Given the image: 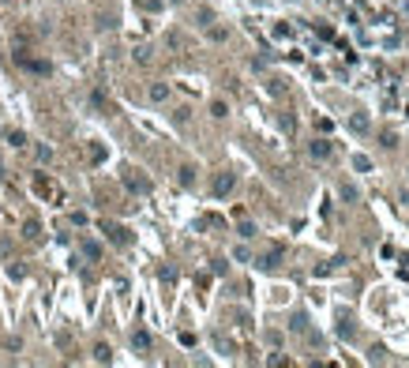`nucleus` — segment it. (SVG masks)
<instances>
[{"mask_svg": "<svg viewBox=\"0 0 409 368\" xmlns=\"http://www.w3.org/2000/svg\"><path fill=\"white\" fill-rule=\"evenodd\" d=\"M233 188H236V173H218V177H214V184H211L214 199H225Z\"/></svg>", "mask_w": 409, "mask_h": 368, "instance_id": "obj_1", "label": "nucleus"}, {"mask_svg": "<svg viewBox=\"0 0 409 368\" xmlns=\"http://www.w3.org/2000/svg\"><path fill=\"white\" fill-rule=\"evenodd\" d=\"M34 192H38V196H42V199H60V192H56V184H53L49 177H45V173H38V177H34Z\"/></svg>", "mask_w": 409, "mask_h": 368, "instance_id": "obj_2", "label": "nucleus"}, {"mask_svg": "<svg viewBox=\"0 0 409 368\" xmlns=\"http://www.w3.org/2000/svg\"><path fill=\"white\" fill-rule=\"evenodd\" d=\"M15 60L23 64L26 72H34V75H49V72H53V68H49V60H30V56H26V53H19Z\"/></svg>", "mask_w": 409, "mask_h": 368, "instance_id": "obj_3", "label": "nucleus"}, {"mask_svg": "<svg viewBox=\"0 0 409 368\" xmlns=\"http://www.w3.org/2000/svg\"><path fill=\"white\" fill-rule=\"evenodd\" d=\"M349 132H353V135H368V132H372L368 113H353V117H349Z\"/></svg>", "mask_w": 409, "mask_h": 368, "instance_id": "obj_4", "label": "nucleus"}, {"mask_svg": "<svg viewBox=\"0 0 409 368\" xmlns=\"http://www.w3.org/2000/svg\"><path fill=\"white\" fill-rule=\"evenodd\" d=\"M308 154H312L316 162H327V158H330V139H312V143H308Z\"/></svg>", "mask_w": 409, "mask_h": 368, "instance_id": "obj_5", "label": "nucleus"}, {"mask_svg": "<svg viewBox=\"0 0 409 368\" xmlns=\"http://www.w3.org/2000/svg\"><path fill=\"white\" fill-rule=\"evenodd\" d=\"M124 184L131 192H150V184H147V177H135V173H124Z\"/></svg>", "mask_w": 409, "mask_h": 368, "instance_id": "obj_6", "label": "nucleus"}, {"mask_svg": "<svg viewBox=\"0 0 409 368\" xmlns=\"http://www.w3.org/2000/svg\"><path fill=\"white\" fill-rule=\"evenodd\" d=\"M278 263H282V248H270V252H267V256H263V259H259V267H267V270H274V267H278Z\"/></svg>", "mask_w": 409, "mask_h": 368, "instance_id": "obj_7", "label": "nucleus"}, {"mask_svg": "<svg viewBox=\"0 0 409 368\" xmlns=\"http://www.w3.org/2000/svg\"><path fill=\"white\" fill-rule=\"evenodd\" d=\"M131 346H135L139 353H147V350H150V334H147V331H135V334H131Z\"/></svg>", "mask_w": 409, "mask_h": 368, "instance_id": "obj_8", "label": "nucleus"}, {"mask_svg": "<svg viewBox=\"0 0 409 368\" xmlns=\"http://www.w3.org/2000/svg\"><path fill=\"white\" fill-rule=\"evenodd\" d=\"M83 256L87 259H101V244L98 240H83Z\"/></svg>", "mask_w": 409, "mask_h": 368, "instance_id": "obj_9", "label": "nucleus"}, {"mask_svg": "<svg viewBox=\"0 0 409 368\" xmlns=\"http://www.w3.org/2000/svg\"><path fill=\"white\" fill-rule=\"evenodd\" d=\"M169 98V86L165 83H154V86H150V102H165Z\"/></svg>", "mask_w": 409, "mask_h": 368, "instance_id": "obj_10", "label": "nucleus"}, {"mask_svg": "<svg viewBox=\"0 0 409 368\" xmlns=\"http://www.w3.org/2000/svg\"><path fill=\"white\" fill-rule=\"evenodd\" d=\"M94 361H101V364H109V361H113V350H109L106 342H101V346H94Z\"/></svg>", "mask_w": 409, "mask_h": 368, "instance_id": "obj_11", "label": "nucleus"}, {"mask_svg": "<svg viewBox=\"0 0 409 368\" xmlns=\"http://www.w3.org/2000/svg\"><path fill=\"white\" fill-rule=\"evenodd\" d=\"M109 240H113V244H128V229H120V226H109Z\"/></svg>", "mask_w": 409, "mask_h": 368, "instance_id": "obj_12", "label": "nucleus"}, {"mask_svg": "<svg viewBox=\"0 0 409 368\" xmlns=\"http://www.w3.org/2000/svg\"><path fill=\"white\" fill-rule=\"evenodd\" d=\"M23 237H26V240H38V237H42V226H38V222L30 218V222L23 226Z\"/></svg>", "mask_w": 409, "mask_h": 368, "instance_id": "obj_13", "label": "nucleus"}, {"mask_svg": "<svg viewBox=\"0 0 409 368\" xmlns=\"http://www.w3.org/2000/svg\"><path fill=\"white\" fill-rule=\"evenodd\" d=\"M8 143H12V147H26V135L19 132V128H12V132H8Z\"/></svg>", "mask_w": 409, "mask_h": 368, "instance_id": "obj_14", "label": "nucleus"}, {"mask_svg": "<svg viewBox=\"0 0 409 368\" xmlns=\"http://www.w3.org/2000/svg\"><path fill=\"white\" fill-rule=\"evenodd\" d=\"M357 196H360V192L353 188V184H342V199H346V203H353Z\"/></svg>", "mask_w": 409, "mask_h": 368, "instance_id": "obj_15", "label": "nucleus"}, {"mask_svg": "<svg viewBox=\"0 0 409 368\" xmlns=\"http://www.w3.org/2000/svg\"><path fill=\"white\" fill-rule=\"evenodd\" d=\"M353 169H360V173H368V169H372V162H368V158H364V154H357V158H353Z\"/></svg>", "mask_w": 409, "mask_h": 368, "instance_id": "obj_16", "label": "nucleus"}, {"mask_svg": "<svg viewBox=\"0 0 409 368\" xmlns=\"http://www.w3.org/2000/svg\"><path fill=\"white\" fill-rule=\"evenodd\" d=\"M195 180V169L192 166H184V169H180V184H184V188H188V184H192Z\"/></svg>", "mask_w": 409, "mask_h": 368, "instance_id": "obj_17", "label": "nucleus"}, {"mask_svg": "<svg viewBox=\"0 0 409 368\" xmlns=\"http://www.w3.org/2000/svg\"><path fill=\"white\" fill-rule=\"evenodd\" d=\"M241 237H244V240L255 237V226H252V222H241Z\"/></svg>", "mask_w": 409, "mask_h": 368, "instance_id": "obj_18", "label": "nucleus"}, {"mask_svg": "<svg viewBox=\"0 0 409 368\" xmlns=\"http://www.w3.org/2000/svg\"><path fill=\"white\" fill-rule=\"evenodd\" d=\"M211 113H214V117H225L229 109H225V102H214V105H211Z\"/></svg>", "mask_w": 409, "mask_h": 368, "instance_id": "obj_19", "label": "nucleus"}, {"mask_svg": "<svg viewBox=\"0 0 409 368\" xmlns=\"http://www.w3.org/2000/svg\"><path fill=\"white\" fill-rule=\"evenodd\" d=\"M383 147H398V135L394 132H383Z\"/></svg>", "mask_w": 409, "mask_h": 368, "instance_id": "obj_20", "label": "nucleus"}, {"mask_svg": "<svg viewBox=\"0 0 409 368\" xmlns=\"http://www.w3.org/2000/svg\"><path fill=\"white\" fill-rule=\"evenodd\" d=\"M173 4H184V0H173Z\"/></svg>", "mask_w": 409, "mask_h": 368, "instance_id": "obj_21", "label": "nucleus"}, {"mask_svg": "<svg viewBox=\"0 0 409 368\" xmlns=\"http://www.w3.org/2000/svg\"><path fill=\"white\" fill-rule=\"evenodd\" d=\"M0 4H8V0H0Z\"/></svg>", "mask_w": 409, "mask_h": 368, "instance_id": "obj_22", "label": "nucleus"}]
</instances>
